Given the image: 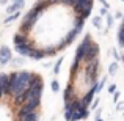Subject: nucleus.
Segmentation results:
<instances>
[{"mask_svg": "<svg viewBox=\"0 0 124 121\" xmlns=\"http://www.w3.org/2000/svg\"><path fill=\"white\" fill-rule=\"evenodd\" d=\"M74 99V91H72V85H68L66 90H64V101L69 102V101Z\"/></svg>", "mask_w": 124, "mask_h": 121, "instance_id": "f8f14e48", "label": "nucleus"}, {"mask_svg": "<svg viewBox=\"0 0 124 121\" xmlns=\"http://www.w3.org/2000/svg\"><path fill=\"white\" fill-rule=\"evenodd\" d=\"M11 63H13V66H19V65L24 63V60H22V58H19V60H14V61L11 60Z\"/></svg>", "mask_w": 124, "mask_h": 121, "instance_id": "393cba45", "label": "nucleus"}, {"mask_svg": "<svg viewBox=\"0 0 124 121\" xmlns=\"http://www.w3.org/2000/svg\"><path fill=\"white\" fill-rule=\"evenodd\" d=\"M112 24H113V17H112V14H108L107 16V27H110Z\"/></svg>", "mask_w": 124, "mask_h": 121, "instance_id": "a878e982", "label": "nucleus"}, {"mask_svg": "<svg viewBox=\"0 0 124 121\" xmlns=\"http://www.w3.org/2000/svg\"><path fill=\"white\" fill-rule=\"evenodd\" d=\"M79 65H80V61H77V60H74L72 61V65H71V73H77V68H79Z\"/></svg>", "mask_w": 124, "mask_h": 121, "instance_id": "412c9836", "label": "nucleus"}, {"mask_svg": "<svg viewBox=\"0 0 124 121\" xmlns=\"http://www.w3.org/2000/svg\"><path fill=\"white\" fill-rule=\"evenodd\" d=\"M93 97H94V91H93V88H91V90L88 91V93L85 94V96H83L80 101H82V104H83L85 107H88V105L91 104V101H93Z\"/></svg>", "mask_w": 124, "mask_h": 121, "instance_id": "9b49d317", "label": "nucleus"}, {"mask_svg": "<svg viewBox=\"0 0 124 121\" xmlns=\"http://www.w3.org/2000/svg\"><path fill=\"white\" fill-rule=\"evenodd\" d=\"M8 94V74L0 73V97Z\"/></svg>", "mask_w": 124, "mask_h": 121, "instance_id": "0eeeda50", "label": "nucleus"}, {"mask_svg": "<svg viewBox=\"0 0 124 121\" xmlns=\"http://www.w3.org/2000/svg\"><path fill=\"white\" fill-rule=\"evenodd\" d=\"M83 24H85V21H83L82 17H80V16H77V19H76V25H74V28H72V30L76 32L77 35H79V32L83 28Z\"/></svg>", "mask_w": 124, "mask_h": 121, "instance_id": "ddd939ff", "label": "nucleus"}, {"mask_svg": "<svg viewBox=\"0 0 124 121\" xmlns=\"http://www.w3.org/2000/svg\"><path fill=\"white\" fill-rule=\"evenodd\" d=\"M91 36L90 35H86V36L83 38V41H82V44L77 47V50H76V57H74V60H77V61H82L83 60V57H85V52H86V49L90 47V44H91Z\"/></svg>", "mask_w": 124, "mask_h": 121, "instance_id": "7ed1b4c3", "label": "nucleus"}, {"mask_svg": "<svg viewBox=\"0 0 124 121\" xmlns=\"http://www.w3.org/2000/svg\"><path fill=\"white\" fill-rule=\"evenodd\" d=\"M16 52H17L21 57H28L31 52V46L28 44V42H25V44H19L16 46Z\"/></svg>", "mask_w": 124, "mask_h": 121, "instance_id": "6e6552de", "label": "nucleus"}, {"mask_svg": "<svg viewBox=\"0 0 124 121\" xmlns=\"http://www.w3.org/2000/svg\"><path fill=\"white\" fill-rule=\"evenodd\" d=\"M27 42V35H24V33H17L14 36V44L16 46H19V44H25Z\"/></svg>", "mask_w": 124, "mask_h": 121, "instance_id": "4468645a", "label": "nucleus"}, {"mask_svg": "<svg viewBox=\"0 0 124 121\" xmlns=\"http://www.w3.org/2000/svg\"><path fill=\"white\" fill-rule=\"evenodd\" d=\"M99 2H102V5H104V8H108V3H107V0H99Z\"/></svg>", "mask_w": 124, "mask_h": 121, "instance_id": "c756f323", "label": "nucleus"}, {"mask_svg": "<svg viewBox=\"0 0 124 121\" xmlns=\"http://www.w3.org/2000/svg\"><path fill=\"white\" fill-rule=\"evenodd\" d=\"M24 3H25V0H14V5H16V6H17V8H19V9H21V8H22V6H24Z\"/></svg>", "mask_w": 124, "mask_h": 121, "instance_id": "b1692460", "label": "nucleus"}, {"mask_svg": "<svg viewBox=\"0 0 124 121\" xmlns=\"http://www.w3.org/2000/svg\"><path fill=\"white\" fill-rule=\"evenodd\" d=\"M96 121H102V118H101V116H99V118H96Z\"/></svg>", "mask_w": 124, "mask_h": 121, "instance_id": "473e14b6", "label": "nucleus"}, {"mask_svg": "<svg viewBox=\"0 0 124 121\" xmlns=\"http://www.w3.org/2000/svg\"><path fill=\"white\" fill-rule=\"evenodd\" d=\"M58 90H60V83H58V80H52V91L57 93Z\"/></svg>", "mask_w": 124, "mask_h": 121, "instance_id": "4be33fe9", "label": "nucleus"}, {"mask_svg": "<svg viewBox=\"0 0 124 121\" xmlns=\"http://www.w3.org/2000/svg\"><path fill=\"white\" fill-rule=\"evenodd\" d=\"M60 0H47V5H54V3H58Z\"/></svg>", "mask_w": 124, "mask_h": 121, "instance_id": "7c9ffc66", "label": "nucleus"}, {"mask_svg": "<svg viewBox=\"0 0 124 121\" xmlns=\"http://www.w3.org/2000/svg\"><path fill=\"white\" fill-rule=\"evenodd\" d=\"M13 60V54H11V49L8 46H2L0 47V65H6Z\"/></svg>", "mask_w": 124, "mask_h": 121, "instance_id": "423d86ee", "label": "nucleus"}, {"mask_svg": "<svg viewBox=\"0 0 124 121\" xmlns=\"http://www.w3.org/2000/svg\"><path fill=\"white\" fill-rule=\"evenodd\" d=\"M61 63H63V58H58V60H57V63H55V66H54V73H55V74H58V73H60Z\"/></svg>", "mask_w": 124, "mask_h": 121, "instance_id": "a211bd4d", "label": "nucleus"}, {"mask_svg": "<svg viewBox=\"0 0 124 121\" xmlns=\"http://www.w3.org/2000/svg\"><path fill=\"white\" fill-rule=\"evenodd\" d=\"M97 54H99V46L93 41L90 44V47L86 49V52H85L83 60H86V63H88V61H93V60H96V58H97Z\"/></svg>", "mask_w": 124, "mask_h": 121, "instance_id": "39448f33", "label": "nucleus"}, {"mask_svg": "<svg viewBox=\"0 0 124 121\" xmlns=\"http://www.w3.org/2000/svg\"><path fill=\"white\" fill-rule=\"evenodd\" d=\"M19 17V13H13V14H9L8 17L5 19V24H9V22H13V21H16V19Z\"/></svg>", "mask_w": 124, "mask_h": 121, "instance_id": "f3484780", "label": "nucleus"}, {"mask_svg": "<svg viewBox=\"0 0 124 121\" xmlns=\"http://www.w3.org/2000/svg\"><path fill=\"white\" fill-rule=\"evenodd\" d=\"M60 2H63V3H66V5H71V6H72L76 0H60Z\"/></svg>", "mask_w": 124, "mask_h": 121, "instance_id": "cd10ccee", "label": "nucleus"}, {"mask_svg": "<svg viewBox=\"0 0 124 121\" xmlns=\"http://www.w3.org/2000/svg\"><path fill=\"white\" fill-rule=\"evenodd\" d=\"M28 57H30L31 60L39 61V60H42V58L46 57V55H44V52H42L41 49H31V52H30V55H28Z\"/></svg>", "mask_w": 124, "mask_h": 121, "instance_id": "1a4fd4ad", "label": "nucleus"}, {"mask_svg": "<svg viewBox=\"0 0 124 121\" xmlns=\"http://www.w3.org/2000/svg\"><path fill=\"white\" fill-rule=\"evenodd\" d=\"M72 6L77 14H80L82 11H91L93 9V0H76Z\"/></svg>", "mask_w": 124, "mask_h": 121, "instance_id": "20e7f679", "label": "nucleus"}, {"mask_svg": "<svg viewBox=\"0 0 124 121\" xmlns=\"http://www.w3.org/2000/svg\"><path fill=\"white\" fill-rule=\"evenodd\" d=\"M17 11H19V8L14 5V3H13L11 6H8V8H6V13H8V14H13V13H17Z\"/></svg>", "mask_w": 124, "mask_h": 121, "instance_id": "aec40b11", "label": "nucleus"}, {"mask_svg": "<svg viewBox=\"0 0 124 121\" xmlns=\"http://www.w3.org/2000/svg\"><path fill=\"white\" fill-rule=\"evenodd\" d=\"M0 3H6V0H0Z\"/></svg>", "mask_w": 124, "mask_h": 121, "instance_id": "72a5a7b5", "label": "nucleus"}, {"mask_svg": "<svg viewBox=\"0 0 124 121\" xmlns=\"http://www.w3.org/2000/svg\"><path fill=\"white\" fill-rule=\"evenodd\" d=\"M113 99H115V102H118V101H119V93H118V91L113 93Z\"/></svg>", "mask_w": 124, "mask_h": 121, "instance_id": "c85d7f7f", "label": "nucleus"}, {"mask_svg": "<svg viewBox=\"0 0 124 121\" xmlns=\"http://www.w3.org/2000/svg\"><path fill=\"white\" fill-rule=\"evenodd\" d=\"M39 16H41V13H36L35 9H30V11L27 13V16L22 19V24H21V30H22V32H21V33H24V35L27 33V32L38 22Z\"/></svg>", "mask_w": 124, "mask_h": 121, "instance_id": "f257e3e1", "label": "nucleus"}, {"mask_svg": "<svg viewBox=\"0 0 124 121\" xmlns=\"http://www.w3.org/2000/svg\"><path fill=\"white\" fill-rule=\"evenodd\" d=\"M115 91H116V85H110V87H108V93L113 94Z\"/></svg>", "mask_w": 124, "mask_h": 121, "instance_id": "bb28decb", "label": "nucleus"}, {"mask_svg": "<svg viewBox=\"0 0 124 121\" xmlns=\"http://www.w3.org/2000/svg\"><path fill=\"white\" fill-rule=\"evenodd\" d=\"M39 102H41V99H28L27 102H24L21 105V109H19V112H17V116L21 118V116L27 115V113L36 112V109L39 107Z\"/></svg>", "mask_w": 124, "mask_h": 121, "instance_id": "f03ea898", "label": "nucleus"}, {"mask_svg": "<svg viewBox=\"0 0 124 121\" xmlns=\"http://www.w3.org/2000/svg\"><path fill=\"white\" fill-rule=\"evenodd\" d=\"M118 68H119L118 61H115V63H112V65L108 66V73H110V74L113 76V74H116V71H118Z\"/></svg>", "mask_w": 124, "mask_h": 121, "instance_id": "dca6fc26", "label": "nucleus"}, {"mask_svg": "<svg viewBox=\"0 0 124 121\" xmlns=\"http://www.w3.org/2000/svg\"><path fill=\"white\" fill-rule=\"evenodd\" d=\"M93 25L96 28H101V25H102V19H101V16H97V17L93 19Z\"/></svg>", "mask_w": 124, "mask_h": 121, "instance_id": "6ab92c4d", "label": "nucleus"}, {"mask_svg": "<svg viewBox=\"0 0 124 121\" xmlns=\"http://www.w3.org/2000/svg\"><path fill=\"white\" fill-rule=\"evenodd\" d=\"M115 17H118V19H121V17H123V14H121V13H116V14H115Z\"/></svg>", "mask_w": 124, "mask_h": 121, "instance_id": "2f4dec72", "label": "nucleus"}, {"mask_svg": "<svg viewBox=\"0 0 124 121\" xmlns=\"http://www.w3.org/2000/svg\"><path fill=\"white\" fill-rule=\"evenodd\" d=\"M118 42H119V47L124 46V25L121 24L118 28Z\"/></svg>", "mask_w": 124, "mask_h": 121, "instance_id": "2eb2a0df", "label": "nucleus"}, {"mask_svg": "<svg viewBox=\"0 0 124 121\" xmlns=\"http://www.w3.org/2000/svg\"><path fill=\"white\" fill-rule=\"evenodd\" d=\"M19 121H39V115H38V112H31V113L21 116Z\"/></svg>", "mask_w": 124, "mask_h": 121, "instance_id": "9d476101", "label": "nucleus"}, {"mask_svg": "<svg viewBox=\"0 0 124 121\" xmlns=\"http://www.w3.org/2000/svg\"><path fill=\"white\" fill-rule=\"evenodd\" d=\"M112 54H113V57H115V60H116V61L121 60V55L118 54V50H116V49H112Z\"/></svg>", "mask_w": 124, "mask_h": 121, "instance_id": "5701e85b", "label": "nucleus"}]
</instances>
